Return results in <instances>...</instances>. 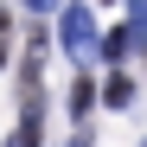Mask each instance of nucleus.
I'll return each instance as SVG.
<instances>
[{
	"instance_id": "f257e3e1",
	"label": "nucleus",
	"mask_w": 147,
	"mask_h": 147,
	"mask_svg": "<svg viewBox=\"0 0 147 147\" xmlns=\"http://www.w3.org/2000/svg\"><path fill=\"white\" fill-rule=\"evenodd\" d=\"M58 38H64V51H70V58H90V45H96V13H90V7H64Z\"/></svg>"
},
{
	"instance_id": "f03ea898",
	"label": "nucleus",
	"mask_w": 147,
	"mask_h": 147,
	"mask_svg": "<svg viewBox=\"0 0 147 147\" xmlns=\"http://www.w3.org/2000/svg\"><path fill=\"white\" fill-rule=\"evenodd\" d=\"M102 102H109V109H128V102H134V77H128V70H115V77L102 83Z\"/></svg>"
},
{
	"instance_id": "7ed1b4c3",
	"label": "nucleus",
	"mask_w": 147,
	"mask_h": 147,
	"mask_svg": "<svg viewBox=\"0 0 147 147\" xmlns=\"http://www.w3.org/2000/svg\"><path fill=\"white\" fill-rule=\"evenodd\" d=\"M121 32H128L134 51H147V0H128V26H121Z\"/></svg>"
},
{
	"instance_id": "20e7f679",
	"label": "nucleus",
	"mask_w": 147,
	"mask_h": 147,
	"mask_svg": "<svg viewBox=\"0 0 147 147\" xmlns=\"http://www.w3.org/2000/svg\"><path fill=\"white\" fill-rule=\"evenodd\" d=\"M90 102H96V83H90V77H77V83H70V115L83 121V115H90Z\"/></svg>"
},
{
	"instance_id": "39448f33",
	"label": "nucleus",
	"mask_w": 147,
	"mask_h": 147,
	"mask_svg": "<svg viewBox=\"0 0 147 147\" xmlns=\"http://www.w3.org/2000/svg\"><path fill=\"white\" fill-rule=\"evenodd\" d=\"M128 51H134L128 32H109V38H102V58H128Z\"/></svg>"
},
{
	"instance_id": "423d86ee",
	"label": "nucleus",
	"mask_w": 147,
	"mask_h": 147,
	"mask_svg": "<svg viewBox=\"0 0 147 147\" xmlns=\"http://www.w3.org/2000/svg\"><path fill=\"white\" fill-rule=\"evenodd\" d=\"M0 64H7V7H0Z\"/></svg>"
},
{
	"instance_id": "0eeeda50",
	"label": "nucleus",
	"mask_w": 147,
	"mask_h": 147,
	"mask_svg": "<svg viewBox=\"0 0 147 147\" xmlns=\"http://www.w3.org/2000/svg\"><path fill=\"white\" fill-rule=\"evenodd\" d=\"M26 7H32V13H51V7H58V0H26Z\"/></svg>"
},
{
	"instance_id": "6e6552de",
	"label": "nucleus",
	"mask_w": 147,
	"mask_h": 147,
	"mask_svg": "<svg viewBox=\"0 0 147 147\" xmlns=\"http://www.w3.org/2000/svg\"><path fill=\"white\" fill-rule=\"evenodd\" d=\"M141 147H147V141H141Z\"/></svg>"
}]
</instances>
